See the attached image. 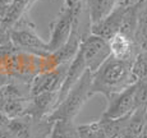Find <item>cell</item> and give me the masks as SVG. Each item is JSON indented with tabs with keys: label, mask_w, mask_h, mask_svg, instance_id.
I'll list each match as a JSON object with an SVG mask.
<instances>
[{
	"label": "cell",
	"mask_w": 147,
	"mask_h": 138,
	"mask_svg": "<svg viewBox=\"0 0 147 138\" xmlns=\"http://www.w3.org/2000/svg\"><path fill=\"white\" fill-rule=\"evenodd\" d=\"M14 1L16 0H0V19H3V17L5 15L7 10L9 9V7Z\"/></svg>",
	"instance_id": "cell-22"
},
{
	"label": "cell",
	"mask_w": 147,
	"mask_h": 138,
	"mask_svg": "<svg viewBox=\"0 0 147 138\" xmlns=\"http://www.w3.org/2000/svg\"><path fill=\"white\" fill-rule=\"evenodd\" d=\"M0 138H18L16 137L8 128H0Z\"/></svg>",
	"instance_id": "cell-24"
},
{
	"label": "cell",
	"mask_w": 147,
	"mask_h": 138,
	"mask_svg": "<svg viewBox=\"0 0 147 138\" xmlns=\"http://www.w3.org/2000/svg\"><path fill=\"white\" fill-rule=\"evenodd\" d=\"M10 36H9V30L5 28V26L1 23L0 21V47L3 46H8L10 45Z\"/></svg>",
	"instance_id": "cell-20"
},
{
	"label": "cell",
	"mask_w": 147,
	"mask_h": 138,
	"mask_svg": "<svg viewBox=\"0 0 147 138\" xmlns=\"http://www.w3.org/2000/svg\"><path fill=\"white\" fill-rule=\"evenodd\" d=\"M78 132L80 138H109L101 119L78 125Z\"/></svg>",
	"instance_id": "cell-17"
},
{
	"label": "cell",
	"mask_w": 147,
	"mask_h": 138,
	"mask_svg": "<svg viewBox=\"0 0 147 138\" xmlns=\"http://www.w3.org/2000/svg\"><path fill=\"white\" fill-rule=\"evenodd\" d=\"M136 138H147V125L145 127V129H143V131L141 132V133L138 134Z\"/></svg>",
	"instance_id": "cell-26"
},
{
	"label": "cell",
	"mask_w": 147,
	"mask_h": 138,
	"mask_svg": "<svg viewBox=\"0 0 147 138\" xmlns=\"http://www.w3.org/2000/svg\"><path fill=\"white\" fill-rule=\"evenodd\" d=\"M54 122L50 119H35L30 115L14 118L10 122V132L18 138H49Z\"/></svg>",
	"instance_id": "cell-6"
},
{
	"label": "cell",
	"mask_w": 147,
	"mask_h": 138,
	"mask_svg": "<svg viewBox=\"0 0 147 138\" xmlns=\"http://www.w3.org/2000/svg\"><path fill=\"white\" fill-rule=\"evenodd\" d=\"M35 3L36 0H16L9 7V9L7 10L3 19H0L1 23L5 26V28L10 31L18 22L28 17L31 8L33 7Z\"/></svg>",
	"instance_id": "cell-14"
},
{
	"label": "cell",
	"mask_w": 147,
	"mask_h": 138,
	"mask_svg": "<svg viewBox=\"0 0 147 138\" xmlns=\"http://www.w3.org/2000/svg\"><path fill=\"white\" fill-rule=\"evenodd\" d=\"M136 105L147 109V81L136 82Z\"/></svg>",
	"instance_id": "cell-19"
},
{
	"label": "cell",
	"mask_w": 147,
	"mask_h": 138,
	"mask_svg": "<svg viewBox=\"0 0 147 138\" xmlns=\"http://www.w3.org/2000/svg\"><path fill=\"white\" fill-rule=\"evenodd\" d=\"M80 51L83 55L87 69L92 73H95L111 56L109 41L94 33H87L83 37Z\"/></svg>",
	"instance_id": "cell-5"
},
{
	"label": "cell",
	"mask_w": 147,
	"mask_h": 138,
	"mask_svg": "<svg viewBox=\"0 0 147 138\" xmlns=\"http://www.w3.org/2000/svg\"><path fill=\"white\" fill-rule=\"evenodd\" d=\"M132 0H119L117 7L111 10L104 19L95 24H91V33L109 41L114 35L120 32L124 22V17L128 10Z\"/></svg>",
	"instance_id": "cell-7"
},
{
	"label": "cell",
	"mask_w": 147,
	"mask_h": 138,
	"mask_svg": "<svg viewBox=\"0 0 147 138\" xmlns=\"http://www.w3.org/2000/svg\"><path fill=\"white\" fill-rule=\"evenodd\" d=\"M69 64H61V65L56 67L54 69L44 70V72L37 73L33 77V79L31 81V86H30L31 97L44 94V92L60 91L61 86H63L64 81H65Z\"/></svg>",
	"instance_id": "cell-8"
},
{
	"label": "cell",
	"mask_w": 147,
	"mask_h": 138,
	"mask_svg": "<svg viewBox=\"0 0 147 138\" xmlns=\"http://www.w3.org/2000/svg\"><path fill=\"white\" fill-rule=\"evenodd\" d=\"M9 36L12 45L18 51L32 54L40 58H47L51 55L47 42L38 36L35 23L28 17L18 22L9 31Z\"/></svg>",
	"instance_id": "cell-3"
},
{
	"label": "cell",
	"mask_w": 147,
	"mask_h": 138,
	"mask_svg": "<svg viewBox=\"0 0 147 138\" xmlns=\"http://www.w3.org/2000/svg\"><path fill=\"white\" fill-rule=\"evenodd\" d=\"M49 138H80L78 125L72 120H55Z\"/></svg>",
	"instance_id": "cell-16"
},
{
	"label": "cell",
	"mask_w": 147,
	"mask_h": 138,
	"mask_svg": "<svg viewBox=\"0 0 147 138\" xmlns=\"http://www.w3.org/2000/svg\"><path fill=\"white\" fill-rule=\"evenodd\" d=\"M10 122H12V119H10L4 111L0 110V128H8Z\"/></svg>",
	"instance_id": "cell-23"
},
{
	"label": "cell",
	"mask_w": 147,
	"mask_h": 138,
	"mask_svg": "<svg viewBox=\"0 0 147 138\" xmlns=\"http://www.w3.org/2000/svg\"><path fill=\"white\" fill-rule=\"evenodd\" d=\"M94 95H92V72L86 70L82 78L73 86V88L68 92V95L55 108L53 114L47 119L53 120H72L77 118L83 109V106L87 104Z\"/></svg>",
	"instance_id": "cell-2"
},
{
	"label": "cell",
	"mask_w": 147,
	"mask_h": 138,
	"mask_svg": "<svg viewBox=\"0 0 147 138\" xmlns=\"http://www.w3.org/2000/svg\"><path fill=\"white\" fill-rule=\"evenodd\" d=\"M87 0H64V5L65 7H74V5L80 4V3H84Z\"/></svg>",
	"instance_id": "cell-25"
},
{
	"label": "cell",
	"mask_w": 147,
	"mask_h": 138,
	"mask_svg": "<svg viewBox=\"0 0 147 138\" xmlns=\"http://www.w3.org/2000/svg\"><path fill=\"white\" fill-rule=\"evenodd\" d=\"M119 0H87L86 8L91 24H95L104 19L117 7Z\"/></svg>",
	"instance_id": "cell-15"
},
{
	"label": "cell",
	"mask_w": 147,
	"mask_h": 138,
	"mask_svg": "<svg viewBox=\"0 0 147 138\" xmlns=\"http://www.w3.org/2000/svg\"><path fill=\"white\" fill-rule=\"evenodd\" d=\"M84 7H86V1L80 3L74 7H65L64 5L59 14L50 23V33L47 45H49V50L51 54L55 53L56 50H59L67 42L73 31L76 19L82 15Z\"/></svg>",
	"instance_id": "cell-4"
},
{
	"label": "cell",
	"mask_w": 147,
	"mask_h": 138,
	"mask_svg": "<svg viewBox=\"0 0 147 138\" xmlns=\"http://www.w3.org/2000/svg\"><path fill=\"white\" fill-rule=\"evenodd\" d=\"M87 67H86V61L83 59V55H82L81 51H78L77 56L70 61L69 64V68H68V73H67V77L65 81H64L63 86H61L60 91H59V102L63 100L64 97L68 95V92L73 88L76 83L82 78V75L86 73Z\"/></svg>",
	"instance_id": "cell-12"
},
{
	"label": "cell",
	"mask_w": 147,
	"mask_h": 138,
	"mask_svg": "<svg viewBox=\"0 0 147 138\" xmlns=\"http://www.w3.org/2000/svg\"><path fill=\"white\" fill-rule=\"evenodd\" d=\"M59 104V91L44 92L31 97L27 115L35 119H46Z\"/></svg>",
	"instance_id": "cell-10"
},
{
	"label": "cell",
	"mask_w": 147,
	"mask_h": 138,
	"mask_svg": "<svg viewBox=\"0 0 147 138\" xmlns=\"http://www.w3.org/2000/svg\"><path fill=\"white\" fill-rule=\"evenodd\" d=\"M111 56L120 60H133L138 54L134 40L124 33H117L109 40Z\"/></svg>",
	"instance_id": "cell-11"
},
{
	"label": "cell",
	"mask_w": 147,
	"mask_h": 138,
	"mask_svg": "<svg viewBox=\"0 0 147 138\" xmlns=\"http://www.w3.org/2000/svg\"><path fill=\"white\" fill-rule=\"evenodd\" d=\"M10 100L9 97V94H8V90H7V84L3 87H0V110H4L5 105H7V102Z\"/></svg>",
	"instance_id": "cell-21"
},
{
	"label": "cell",
	"mask_w": 147,
	"mask_h": 138,
	"mask_svg": "<svg viewBox=\"0 0 147 138\" xmlns=\"http://www.w3.org/2000/svg\"><path fill=\"white\" fill-rule=\"evenodd\" d=\"M147 125V109L138 108L127 115L118 138H136Z\"/></svg>",
	"instance_id": "cell-13"
},
{
	"label": "cell",
	"mask_w": 147,
	"mask_h": 138,
	"mask_svg": "<svg viewBox=\"0 0 147 138\" xmlns=\"http://www.w3.org/2000/svg\"><path fill=\"white\" fill-rule=\"evenodd\" d=\"M107 101L105 111L101 116L109 119H120L137 109L136 105V83L123 90L119 94L113 95Z\"/></svg>",
	"instance_id": "cell-9"
},
{
	"label": "cell",
	"mask_w": 147,
	"mask_h": 138,
	"mask_svg": "<svg viewBox=\"0 0 147 138\" xmlns=\"http://www.w3.org/2000/svg\"><path fill=\"white\" fill-rule=\"evenodd\" d=\"M132 74L136 82L147 81V51H141L136 55L132 64Z\"/></svg>",
	"instance_id": "cell-18"
},
{
	"label": "cell",
	"mask_w": 147,
	"mask_h": 138,
	"mask_svg": "<svg viewBox=\"0 0 147 138\" xmlns=\"http://www.w3.org/2000/svg\"><path fill=\"white\" fill-rule=\"evenodd\" d=\"M133 60H120L110 56L95 73H92V95H102L109 100L136 83L132 74Z\"/></svg>",
	"instance_id": "cell-1"
},
{
	"label": "cell",
	"mask_w": 147,
	"mask_h": 138,
	"mask_svg": "<svg viewBox=\"0 0 147 138\" xmlns=\"http://www.w3.org/2000/svg\"><path fill=\"white\" fill-rule=\"evenodd\" d=\"M36 1H38V0H36Z\"/></svg>",
	"instance_id": "cell-27"
}]
</instances>
